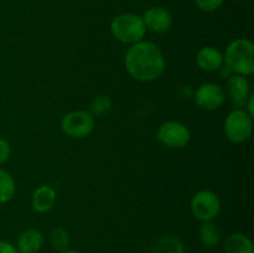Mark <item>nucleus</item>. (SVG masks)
Returning a JSON list of instances; mask_svg holds the SVG:
<instances>
[{"mask_svg":"<svg viewBox=\"0 0 254 253\" xmlns=\"http://www.w3.org/2000/svg\"><path fill=\"white\" fill-rule=\"evenodd\" d=\"M253 131V118L243 109H235L225 121V133L233 143H245L251 138Z\"/></svg>","mask_w":254,"mask_h":253,"instance_id":"4","label":"nucleus"},{"mask_svg":"<svg viewBox=\"0 0 254 253\" xmlns=\"http://www.w3.org/2000/svg\"><path fill=\"white\" fill-rule=\"evenodd\" d=\"M191 211L197 220L210 222L218 216L221 202L218 196L210 190H201L192 196Z\"/></svg>","mask_w":254,"mask_h":253,"instance_id":"5","label":"nucleus"},{"mask_svg":"<svg viewBox=\"0 0 254 253\" xmlns=\"http://www.w3.org/2000/svg\"><path fill=\"white\" fill-rule=\"evenodd\" d=\"M151 253H185V247L175 236H164L154 242Z\"/></svg>","mask_w":254,"mask_h":253,"instance_id":"15","label":"nucleus"},{"mask_svg":"<svg viewBox=\"0 0 254 253\" xmlns=\"http://www.w3.org/2000/svg\"><path fill=\"white\" fill-rule=\"evenodd\" d=\"M253 101H254V96L253 94H250V97H248V99L246 101V104L245 106H247V114L251 117V118H253L254 117V108H253Z\"/></svg>","mask_w":254,"mask_h":253,"instance_id":"23","label":"nucleus"},{"mask_svg":"<svg viewBox=\"0 0 254 253\" xmlns=\"http://www.w3.org/2000/svg\"><path fill=\"white\" fill-rule=\"evenodd\" d=\"M226 67L232 73L251 76L254 72V45L246 39H237L227 46L223 56Z\"/></svg>","mask_w":254,"mask_h":253,"instance_id":"2","label":"nucleus"},{"mask_svg":"<svg viewBox=\"0 0 254 253\" xmlns=\"http://www.w3.org/2000/svg\"><path fill=\"white\" fill-rule=\"evenodd\" d=\"M112 109V99L106 94L97 96L91 102L92 117H103L108 114Z\"/></svg>","mask_w":254,"mask_h":253,"instance_id":"19","label":"nucleus"},{"mask_svg":"<svg viewBox=\"0 0 254 253\" xmlns=\"http://www.w3.org/2000/svg\"><path fill=\"white\" fill-rule=\"evenodd\" d=\"M223 55L215 47H202L196 55V63L203 71H217L223 66Z\"/></svg>","mask_w":254,"mask_h":253,"instance_id":"11","label":"nucleus"},{"mask_svg":"<svg viewBox=\"0 0 254 253\" xmlns=\"http://www.w3.org/2000/svg\"><path fill=\"white\" fill-rule=\"evenodd\" d=\"M61 253H81V252H78V251H76V250H66V251H64V252H61Z\"/></svg>","mask_w":254,"mask_h":253,"instance_id":"24","label":"nucleus"},{"mask_svg":"<svg viewBox=\"0 0 254 253\" xmlns=\"http://www.w3.org/2000/svg\"><path fill=\"white\" fill-rule=\"evenodd\" d=\"M232 103L241 109L250 97V83L247 78L241 74H231L226 83V92Z\"/></svg>","mask_w":254,"mask_h":253,"instance_id":"10","label":"nucleus"},{"mask_svg":"<svg viewBox=\"0 0 254 253\" xmlns=\"http://www.w3.org/2000/svg\"><path fill=\"white\" fill-rule=\"evenodd\" d=\"M198 238H200L201 245L205 248H213L220 243L221 232L217 226L210 221V222H203L198 231Z\"/></svg>","mask_w":254,"mask_h":253,"instance_id":"16","label":"nucleus"},{"mask_svg":"<svg viewBox=\"0 0 254 253\" xmlns=\"http://www.w3.org/2000/svg\"><path fill=\"white\" fill-rule=\"evenodd\" d=\"M15 181L7 171L0 169V203H6L14 197Z\"/></svg>","mask_w":254,"mask_h":253,"instance_id":"17","label":"nucleus"},{"mask_svg":"<svg viewBox=\"0 0 254 253\" xmlns=\"http://www.w3.org/2000/svg\"><path fill=\"white\" fill-rule=\"evenodd\" d=\"M10 154H11V149H10L9 141L5 140V139L0 138V165L4 163H6L7 159H9Z\"/></svg>","mask_w":254,"mask_h":253,"instance_id":"21","label":"nucleus"},{"mask_svg":"<svg viewBox=\"0 0 254 253\" xmlns=\"http://www.w3.org/2000/svg\"><path fill=\"white\" fill-rule=\"evenodd\" d=\"M223 253H254L252 240L245 233H232L223 243Z\"/></svg>","mask_w":254,"mask_h":253,"instance_id":"14","label":"nucleus"},{"mask_svg":"<svg viewBox=\"0 0 254 253\" xmlns=\"http://www.w3.org/2000/svg\"><path fill=\"white\" fill-rule=\"evenodd\" d=\"M225 2V0H195V4L202 11L211 12L217 10L221 5Z\"/></svg>","mask_w":254,"mask_h":253,"instance_id":"20","label":"nucleus"},{"mask_svg":"<svg viewBox=\"0 0 254 253\" xmlns=\"http://www.w3.org/2000/svg\"><path fill=\"white\" fill-rule=\"evenodd\" d=\"M124 62L128 73L140 82L155 81L165 69L163 52L150 41H139L131 45Z\"/></svg>","mask_w":254,"mask_h":253,"instance_id":"1","label":"nucleus"},{"mask_svg":"<svg viewBox=\"0 0 254 253\" xmlns=\"http://www.w3.org/2000/svg\"><path fill=\"white\" fill-rule=\"evenodd\" d=\"M111 32L116 40L123 44L134 45L143 41L145 36L146 27L143 17L131 12L117 15L111 22Z\"/></svg>","mask_w":254,"mask_h":253,"instance_id":"3","label":"nucleus"},{"mask_svg":"<svg viewBox=\"0 0 254 253\" xmlns=\"http://www.w3.org/2000/svg\"><path fill=\"white\" fill-rule=\"evenodd\" d=\"M0 253H19L12 243L6 241H0Z\"/></svg>","mask_w":254,"mask_h":253,"instance_id":"22","label":"nucleus"},{"mask_svg":"<svg viewBox=\"0 0 254 253\" xmlns=\"http://www.w3.org/2000/svg\"><path fill=\"white\" fill-rule=\"evenodd\" d=\"M156 136H158V140L166 148L181 149L188 145L191 134L188 126H184L183 123L170 121L159 126Z\"/></svg>","mask_w":254,"mask_h":253,"instance_id":"6","label":"nucleus"},{"mask_svg":"<svg viewBox=\"0 0 254 253\" xmlns=\"http://www.w3.org/2000/svg\"><path fill=\"white\" fill-rule=\"evenodd\" d=\"M50 242H51L54 250L59 251L61 253L69 248L71 237H69V233L64 227H55L50 233Z\"/></svg>","mask_w":254,"mask_h":253,"instance_id":"18","label":"nucleus"},{"mask_svg":"<svg viewBox=\"0 0 254 253\" xmlns=\"http://www.w3.org/2000/svg\"><path fill=\"white\" fill-rule=\"evenodd\" d=\"M61 129L69 138H84L94 129V117L84 111H73L61 121Z\"/></svg>","mask_w":254,"mask_h":253,"instance_id":"7","label":"nucleus"},{"mask_svg":"<svg viewBox=\"0 0 254 253\" xmlns=\"http://www.w3.org/2000/svg\"><path fill=\"white\" fill-rule=\"evenodd\" d=\"M44 245V235L36 228H29L17 237L16 250L19 253H37Z\"/></svg>","mask_w":254,"mask_h":253,"instance_id":"12","label":"nucleus"},{"mask_svg":"<svg viewBox=\"0 0 254 253\" xmlns=\"http://www.w3.org/2000/svg\"><path fill=\"white\" fill-rule=\"evenodd\" d=\"M225 89L220 84L213 82L201 84L195 92L196 104L205 111H216L221 108L225 103Z\"/></svg>","mask_w":254,"mask_h":253,"instance_id":"8","label":"nucleus"},{"mask_svg":"<svg viewBox=\"0 0 254 253\" xmlns=\"http://www.w3.org/2000/svg\"><path fill=\"white\" fill-rule=\"evenodd\" d=\"M141 17L146 30H150L156 34H164L173 26V15L163 6L149 7Z\"/></svg>","mask_w":254,"mask_h":253,"instance_id":"9","label":"nucleus"},{"mask_svg":"<svg viewBox=\"0 0 254 253\" xmlns=\"http://www.w3.org/2000/svg\"><path fill=\"white\" fill-rule=\"evenodd\" d=\"M56 202V191L47 185H41L32 193V208L39 213H45L51 210Z\"/></svg>","mask_w":254,"mask_h":253,"instance_id":"13","label":"nucleus"}]
</instances>
